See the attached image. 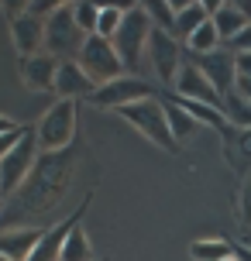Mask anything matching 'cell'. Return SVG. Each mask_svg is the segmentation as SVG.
I'll list each match as a JSON object with an SVG mask.
<instances>
[{"label": "cell", "mask_w": 251, "mask_h": 261, "mask_svg": "<svg viewBox=\"0 0 251 261\" xmlns=\"http://www.w3.org/2000/svg\"><path fill=\"white\" fill-rule=\"evenodd\" d=\"M76 169H80L76 148L52 151V155L41 151L31 175L24 179V186L4 199V206H0V230H45V227L59 223V220H52V213L62 206V199L69 196Z\"/></svg>", "instance_id": "1"}, {"label": "cell", "mask_w": 251, "mask_h": 261, "mask_svg": "<svg viewBox=\"0 0 251 261\" xmlns=\"http://www.w3.org/2000/svg\"><path fill=\"white\" fill-rule=\"evenodd\" d=\"M120 120H128L145 141H152L159 151H165V155H175L183 144L172 138V127H169V114H165V100L162 96H152V100H141V103H131L124 107V110H117Z\"/></svg>", "instance_id": "2"}, {"label": "cell", "mask_w": 251, "mask_h": 261, "mask_svg": "<svg viewBox=\"0 0 251 261\" xmlns=\"http://www.w3.org/2000/svg\"><path fill=\"white\" fill-rule=\"evenodd\" d=\"M152 31H155V24H152V17H148L145 4H131V7L124 11V21H120L117 35L110 38V45H114V52L120 55L128 76H138V65H141V55L148 52Z\"/></svg>", "instance_id": "3"}, {"label": "cell", "mask_w": 251, "mask_h": 261, "mask_svg": "<svg viewBox=\"0 0 251 261\" xmlns=\"http://www.w3.org/2000/svg\"><path fill=\"white\" fill-rule=\"evenodd\" d=\"M76 124H80V103L76 100H55L41 114V120L35 124V130H38V148L45 155L72 148V141H76Z\"/></svg>", "instance_id": "4"}, {"label": "cell", "mask_w": 251, "mask_h": 261, "mask_svg": "<svg viewBox=\"0 0 251 261\" xmlns=\"http://www.w3.org/2000/svg\"><path fill=\"white\" fill-rule=\"evenodd\" d=\"M86 31L76 24V14H72V4H59L55 14L45 21V52L55 55L59 62H76L86 45Z\"/></svg>", "instance_id": "5"}, {"label": "cell", "mask_w": 251, "mask_h": 261, "mask_svg": "<svg viewBox=\"0 0 251 261\" xmlns=\"http://www.w3.org/2000/svg\"><path fill=\"white\" fill-rule=\"evenodd\" d=\"M38 155H41V148H38V130H35V127H24V138H21V144H17L11 155L0 162V189H4V196H14L21 186H24V179L31 175L35 162H38Z\"/></svg>", "instance_id": "6"}, {"label": "cell", "mask_w": 251, "mask_h": 261, "mask_svg": "<svg viewBox=\"0 0 251 261\" xmlns=\"http://www.w3.org/2000/svg\"><path fill=\"white\" fill-rule=\"evenodd\" d=\"M76 62L83 65V72H86L96 86L128 76V72H124V62H120V55L114 52V45H110L107 38H100V35H90V38H86V45H83V52H80Z\"/></svg>", "instance_id": "7"}, {"label": "cell", "mask_w": 251, "mask_h": 261, "mask_svg": "<svg viewBox=\"0 0 251 261\" xmlns=\"http://www.w3.org/2000/svg\"><path fill=\"white\" fill-rule=\"evenodd\" d=\"M155 90H152V83H145L141 76H120L114 83H104V86H96V93L90 96L93 107H100V110H124V107L131 103H141V100H152Z\"/></svg>", "instance_id": "8"}, {"label": "cell", "mask_w": 251, "mask_h": 261, "mask_svg": "<svg viewBox=\"0 0 251 261\" xmlns=\"http://www.w3.org/2000/svg\"><path fill=\"white\" fill-rule=\"evenodd\" d=\"M183 41L175 38V35H169V31H152V38H148V59H152V65H155V76H159V83H165V86H175V76H179V69H183L186 55H183Z\"/></svg>", "instance_id": "9"}, {"label": "cell", "mask_w": 251, "mask_h": 261, "mask_svg": "<svg viewBox=\"0 0 251 261\" xmlns=\"http://www.w3.org/2000/svg\"><path fill=\"white\" fill-rule=\"evenodd\" d=\"M90 203H93V196H86L80 206H76V213H69L66 220L52 223V227L41 234V241L35 244V251H31V258H28V261H59V258H62V244H66V237L80 227V220L86 217V210H90Z\"/></svg>", "instance_id": "10"}, {"label": "cell", "mask_w": 251, "mask_h": 261, "mask_svg": "<svg viewBox=\"0 0 251 261\" xmlns=\"http://www.w3.org/2000/svg\"><path fill=\"white\" fill-rule=\"evenodd\" d=\"M175 100H193V103H207V107H220V93L213 90V83L203 72H199V65L193 59H186L183 69H179V76H175Z\"/></svg>", "instance_id": "11"}, {"label": "cell", "mask_w": 251, "mask_h": 261, "mask_svg": "<svg viewBox=\"0 0 251 261\" xmlns=\"http://www.w3.org/2000/svg\"><path fill=\"white\" fill-rule=\"evenodd\" d=\"M193 62L199 65V72L213 83V90L220 93V100H224L227 93L234 90V83H238V55H231L227 48L220 52H210V55H189Z\"/></svg>", "instance_id": "12"}, {"label": "cell", "mask_w": 251, "mask_h": 261, "mask_svg": "<svg viewBox=\"0 0 251 261\" xmlns=\"http://www.w3.org/2000/svg\"><path fill=\"white\" fill-rule=\"evenodd\" d=\"M210 21L213 28H217V35H220V41H234L244 31V28L251 24V4H210Z\"/></svg>", "instance_id": "13"}, {"label": "cell", "mask_w": 251, "mask_h": 261, "mask_svg": "<svg viewBox=\"0 0 251 261\" xmlns=\"http://www.w3.org/2000/svg\"><path fill=\"white\" fill-rule=\"evenodd\" d=\"M55 79H59V59L48 52L31 55L21 62V83H24L31 93H48L55 90Z\"/></svg>", "instance_id": "14"}, {"label": "cell", "mask_w": 251, "mask_h": 261, "mask_svg": "<svg viewBox=\"0 0 251 261\" xmlns=\"http://www.w3.org/2000/svg\"><path fill=\"white\" fill-rule=\"evenodd\" d=\"M11 38H14V48L31 59V55H41L45 52V17H35L28 11L24 17L11 21Z\"/></svg>", "instance_id": "15"}, {"label": "cell", "mask_w": 251, "mask_h": 261, "mask_svg": "<svg viewBox=\"0 0 251 261\" xmlns=\"http://www.w3.org/2000/svg\"><path fill=\"white\" fill-rule=\"evenodd\" d=\"M55 93L59 100H90L96 93V83H93L86 72H83L80 62H59V79H55Z\"/></svg>", "instance_id": "16"}, {"label": "cell", "mask_w": 251, "mask_h": 261, "mask_svg": "<svg viewBox=\"0 0 251 261\" xmlns=\"http://www.w3.org/2000/svg\"><path fill=\"white\" fill-rule=\"evenodd\" d=\"M45 230H0V254L7 261H28Z\"/></svg>", "instance_id": "17"}, {"label": "cell", "mask_w": 251, "mask_h": 261, "mask_svg": "<svg viewBox=\"0 0 251 261\" xmlns=\"http://www.w3.org/2000/svg\"><path fill=\"white\" fill-rule=\"evenodd\" d=\"M224 158H227V165L234 172H241V175H248L251 172V130H227L224 138Z\"/></svg>", "instance_id": "18"}, {"label": "cell", "mask_w": 251, "mask_h": 261, "mask_svg": "<svg viewBox=\"0 0 251 261\" xmlns=\"http://www.w3.org/2000/svg\"><path fill=\"white\" fill-rule=\"evenodd\" d=\"M210 14H213L210 4H179V11H175V31H172V35L186 45L199 28L210 21Z\"/></svg>", "instance_id": "19"}, {"label": "cell", "mask_w": 251, "mask_h": 261, "mask_svg": "<svg viewBox=\"0 0 251 261\" xmlns=\"http://www.w3.org/2000/svg\"><path fill=\"white\" fill-rule=\"evenodd\" d=\"M238 248L224 241V237H207V241H193L189 244V258L193 261H234Z\"/></svg>", "instance_id": "20"}, {"label": "cell", "mask_w": 251, "mask_h": 261, "mask_svg": "<svg viewBox=\"0 0 251 261\" xmlns=\"http://www.w3.org/2000/svg\"><path fill=\"white\" fill-rule=\"evenodd\" d=\"M220 114L227 117V124L234 130H251V100H244L238 90H231L220 100Z\"/></svg>", "instance_id": "21"}, {"label": "cell", "mask_w": 251, "mask_h": 261, "mask_svg": "<svg viewBox=\"0 0 251 261\" xmlns=\"http://www.w3.org/2000/svg\"><path fill=\"white\" fill-rule=\"evenodd\" d=\"M165 114H169V127H172V138H175V141L179 144H186L189 141V138H193V134H196V120L189 117V114H186L183 107L175 103V100H165Z\"/></svg>", "instance_id": "22"}, {"label": "cell", "mask_w": 251, "mask_h": 261, "mask_svg": "<svg viewBox=\"0 0 251 261\" xmlns=\"http://www.w3.org/2000/svg\"><path fill=\"white\" fill-rule=\"evenodd\" d=\"M220 45H224V41H220V35H217L213 21H207L193 38L186 41V52L189 55H210V52H220Z\"/></svg>", "instance_id": "23"}, {"label": "cell", "mask_w": 251, "mask_h": 261, "mask_svg": "<svg viewBox=\"0 0 251 261\" xmlns=\"http://www.w3.org/2000/svg\"><path fill=\"white\" fill-rule=\"evenodd\" d=\"M59 261H93V248H90V237L83 230V223L66 237V244H62V258Z\"/></svg>", "instance_id": "24"}, {"label": "cell", "mask_w": 251, "mask_h": 261, "mask_svg": "<svg viewBox=\"0 0 251 261\" xmlns=\"http://www.w3.org/2000/svg\"><path fill=\"white\" fill-rule=\"evenodd\" d=\"M145 11L148 17H152V24L159 28V31H175V11H179V4H145Z\"/></svg>", "instance_id": "25"}, {"label": "cell", "mask_w": 251, "mask_h": 261, "mask_svg": "<svg viewBox=\"0 0 251 261\" xmlns=\"http://www.w3.org/2000/svg\"><path fill=\"white\" fill-rule=\"evenodd\" d=\"M124 11L128 7H100V24H96V35L100 38H114L117 35V28H120V21H124Z\"/></svg>", "instance_id": "26"}, {"label": "cell", "mask_w": 251, "mask_h": 261, "mask_svg": "<svg viewBox=\"0 0 251 261\" xmlns=\"http://www.w3.org/2000/svg\"><path fill=\"white\" fill-rule=\"evenodd\" d=\"M72 14H76V24L86 35H96V24H100V7L96 4H72Z\"/></svg>", "instance_id": "27"}, {"label": "cell", "mask_w": 251, "mask_h": 261, "mask_svg": "<svg viewBox=\"0 0 251 261\" xmlns=\"http://www.w3.org/2000/svg\"><path fill=\"white\" fill-rule=\"evenodd\" d=\"M238 220L241 227L251 230V172L241 175V189H238Z\"/></svg>", "instance_id": "28"}, {"label": "cell", "mask_w": 251, "mask_h": 261, "mask_svg": "<svg viewBox=\"0 0 251 261\" xmlns=\"http://www.w3.org/2000/svg\"><path fill=\"white\" fill-rule=\"evenodd\" d=\"M24 127H28V124H21V127L11 130V134H0V162H4V158L11 155L17 144H21V138H24Z\"/></svg>", "instance_id": "29"}, {"label": "cell", "mask_w": 251, "mask_h": 261, "mask_svg": "<svg viewBox=\"0 0 251 261\" xmlns=\"http://www.w3.org/2000/svg\"><path fill=\"white\" fill-rule=\"evenodd\" d=\"M224 48H227L231 55H251V24L244 28V31H241V35H238L234 41H227Z\"/></svg>", "instance_id": "30"}, {"label": "cell", "mask_w": 251, "mask_h": 261, "mask_svg": "<svg viewBox=\"0 0 251 261\" xmlns=\"http://www.w3.org/2000/svg\"><path fill=\"white\" fill-rule=\"evenodd\" d=\"M17 127H21V124L14 117H4V114H0V134H11V130H17Z\"/></svg>", "instance_id": "31"}, {"label": "cell", "mask_w": 251, "mask_h": 261, "mask_svg": "<svg viewBox=\"0 0 251 261\" xmlns=\"http://www.w3.org/2000/svg\"><path fill=\"white\" fill-rule=\"evenodd\" d=\"M238 76H251V55H238Z\"/></svg>", "instance_id": "32"}, {"label": "cell", "mask_w": 251, "mask_h": 261, "mask_svg": "<svg viewBox=\"0 0 251 261\" xmlns=\"http://www.w3.org/2000/svg\"><path fill=\"white\" fill-rule=\"evenodd\" d=\"M238 261H251V248L244 244V248H238Z\"/></svg>", "instance_id": "33"}, {"label": "cell", "mask_w": 251, "mask_h": 261, "mask_svg": "<svg viewBox=\"0 0 251 261\" xmlns=\"http://www.w3.org/2000/svg\"><path fill=\"white\" fill-rule=\"evenodd\" d=\"M4 199H7V196H4V189H0V206H4Z\"/></svg>", "instance_id": "34"}, {"label": "cell", "mask_w": 251, "mask_h": 261, "mask_svg": "<svg viewBox=\"0 0 251 261\" xmlns=\"http://www.w3.org/2000/svg\"><path fill=\"white\" fill-rule=\"evenodd\" d=\"M244 244H248V248H251V230H248V241H244Z\"/></svg>", "instance_id": "35"}, {"label": "cell", "mask_w": 251, "mask_h": 261, "mask_svg": "<svg viewBox=\"0 0 251 261\" xmlns=\"http://www.w3.org/2000/svg\"><path fill=\"white\" fill-rule=\"evenodd\" d=\"M0 261H7V258H4V254H0Z\"/></svg>", "instance_id": "36"}, {"label": "cell", "mask_w": 251, "mask_h": 261, "mask_svg": "<svg viewBox=\"0 0 251 261\" xmlns=\"http://www.w3.org/2000/svg\"><path fill=\"white\" fill-rule=\"evenodd\" d=\"M234 261H238V254H234Z\"/></svg>", "instance_id": "37"}, {"label": "cell", "mask_w": 251, "mask_h": 261, "mask_svg": "<svg viewBox=\"0 0 251 261\" xmlns=\"http://www.w3.org/2000/svg\"><path fill=\"white\" fill-rule=\"evenodd\" d=\"M100 261H107V258H100Z\"/></svg>", "instance_id": "38"}]
</instances>
